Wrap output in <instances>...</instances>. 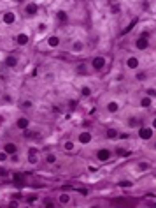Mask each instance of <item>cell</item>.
<instances>
[{
    "label": "cell",
    "instance_id": "cell-1",
    "mask_svg": "<svg viewBox=\"0 0 156 208\" xmlns=\"http://www.w3.org/2000/svg\"><path fill=\"white\" fill-rule=\"evenodd\" d=\"M2 23H4V25H14V23H16V13H14V11H4V14H2Z\"/></svg>",
    "mask_w": 156,
    "mask_h": 208
},
{
    "label": "cell",
    "instance_id": "cell-2",
    "mask_svg": "<svg viewBox=\"0 0 156 208\" xmlns=\"http://www.w3.org/2000/svg\"><path fill=\"white\" fill-rule=\"evenodd\" d=\"M2 152H5L7 155H16L18 153V145L16 143H4Z\"/></svg>",
    "mask_w": 156,
    "mask_h": 208
},
{
    "label": "cell",
    "instance_id": "cell-3",
    "mask_svg": "<svg viewBox=\"0 0 156 208\" xmlns=\"http://www.w3.org/2000/svg\"><path fill=\"white\" fill-rule=\"evenodd\" d=\"M37 11H39V4H35V2H28V4H25V13H26L28 16L37 14Z\"/></svg>",
    "mask_w": 156,
    "mask_h": 208
},
{
    "label": "cell",
    "instance_id": "cell-4",
    "mask_svg": "<svg viewBox=\"0 0 156 208\" xmlns=\"http://www.w3.org/2000/svg\"><path fill=\"white\" fill-rule=\"evenodd\" d=\"M70 51H72L74 55H77V53H82V51H84V42H82L81 39L74 41V42H72V46H70Z\"/></svg>",
    "mask_w": 156,
    "mask_h": 208
},
{
    "label": "cell",
    "instance_id": "cell-5",
    "mask_svg": "<svg viewBox=\"0 0 156 208\" xmlns=\"http://www.w3.org/2000/svg\"><path fill=\"white\" fill-rule=\"evenodd\" d=\"M16 127H18L20 131H26V129L30 127V120H28L26 116H20V118L16 120Z\"/></svg>",
    "mask_w": 156,
    "mask_h": 208
},
{
    "label": "cell",
    "instance_id": "cell-6",
    "mask_svg": "<svg viewBox=\"0 0 156 208\" xmlns=\"http://www.w3.org/2000/svg\"><path fill=\"white\" fill-rule=\"evenodd\" d=\"M77 139H79V143H81V145H88V143H91V132L82 131V132H79Z\"/></svg>",
    "mask_w": 156,
    "mask_h": 208
},
{
    "label": "cell",
    "instance_id": "cell-7",
    "mask_svg": "<svg viewBox=\"0 0 156 208\" xmlns=\"http://www.w3.org/2000/svg\"><path fill=\"white\" fill-rule=\"evenodd\" d=\"M105 62H107V60H105L104 57H95L93 60H91V65H93L97 71H100V69H104V67H105Z\"/></svg>",
    "mask_w": 156,
    "mask_h": 208
},
{
    "label": "cell",
    "instance_id": "cell-8",
    "mask_svg": "<svg viewBox=\"0 0 156 208\" xmlns=\"http://www.w3.org/2000/svg\"><path fill=\"white\" fill-rule=\"evenodd\" d=\"M28 41H30V36L26 32H21V34H18V37H16V44L18 46H26Z\"/></svg>",
    "mask_w": 156,
    "mask_h": 208
},
{
    "label": "cell",
    "instance_id": "cell-9",
    "mask_svg": "<svg viewBox=\"0 0 156 208\" xmlns=\"http://www.w3.org/2000/svg\"><path fill=\"white\" fill-rule=\"evenodd\" d=\"M139 136H140L142 139H151V138H153V127H142V129L139 131Z\"/></svg>",
    "mask_w": 156,
    "mask_h": 208
},
{
    "label": "cell",
    "instance_id": "cell-10",
    "mask_svg": "<svg viewBox=\"0 0 156 208\" xmlns=\"http://www.w3.org/2000/svg\"><path fill=\"white\" fill-rule=\"evenodd\" d=\"M139 58L137 57H128L126 58V67L128 69H132V71H135V69H139Z\"/></svg>",
    "mask_w": 156,
    "mask_h": 208
},
{
    "label": "cell",
    "instance_id": "cell-11",
    "mask_svg": "<svg viewBox=\"0 0 156 208\" xmlns=\"http://www.w3.org/2000/svg\"><path fill=\"white\" fill-rule=\"evenodd\" d=\"M97 159H98V161H102V162H104V161H109V159H111V152L107 150V148L98 150L97 152Z\"/></svg>",
    "mask_w": 156,
    "mask_h": 208
},
{
    "label": "cell",
    "instance_id": "cell-12",
    "mask_svg": "<svg viewBox=\"0 0 156 208\" xmlns=\"http://www.w3.org/2000/svg\"><path fill=\"white\" fill-rule=\"evenodd\" d=\"M149 170H151V164L147 161H140L137 164V173H146V171H149Z\"/></svg>",
    "mask_w": 156,
    "mask_h": 208
},
{
    "label": "cell",
    "instance_id": "cell-13",
    "mask_svg": "<svg viewBox=\"0 0 156 208\" xmlns=\"http://www.w3.org/2000/svg\"><path fill=\"white\" fill-rule=\"evenodd\" d=\"M107 111L109 113H117L119 111V102L117 101H109L107 102Z\"/></svg>",
    "mask_w": 156,
    "mask_h": 208
},
{
    "label": "cell",
    "instance_id": "cell-14",
    "mask_svg": "<svg viewBox=\"0 0 156 208\" xmlns=\"http://www.w3.org/2000/svg\"><path fill=\"white\" fill-rule=\"evenodd\" d=\"M135 46H137V50H146V48L149 46V41L146 37H140V39L135 41Z\"/></svg>",
    "mask_w": 156,
    "mask_h": 208
},
{
    "label": "cell",
    "instance_id": "cell-15",
    "mask_svg": "<svg viewBox=\"0 0 156 208\" xmlns=\"http://www.w3.org/2000/svg\"><path fill=\"white\" fill-rule=\"evenodd\" d=\"M58 201L61 205H69L70 201H72V198H70V194H67V192H61L58 196Z\"/></svg>",
    "mask_w": 156,
    "mask_h": 208
},
{
    "label": "cell",
    "instance_id": "cell-16",
    "mask_svg": "<svg viewBox=\"0 0 156 208\" xmlns=\"http://www.w3.org/2000/svg\"><path fill=\"white\" fill-rule=\"evenodd\" d=\"M58 44H60L58 36H51V37H47V46H49V48H56Z\"/></svg>",
    "mask_w": 156,
    "mask_h": 208
},
{
    "label": "cell",
    "instance_id": "cell-17",
    "mask_svg": "<svg viewBox=\"0 0 156 208\" xmlns=\"http://www.w3.org/2000/svg\"><path fill=\"white\" fill-rule=\"evenodd\" d=\"M18 65V58L16 57H7L5 58V67H16Z\"/></svg>",
    "mask_w": 156,
    "mask_h": 208
},
{
    "label": "cell",
    "instance_id": "cell-18",
    "mask_svg": "<svg viewBox=\"0 0 156 208\" xmlns=\"http://www.w3.org/2000/svg\"><path fill=\"white\" fill-rule=\"evenodd\" d=\"M151 104H153V101H151L149 95H146V97L140 99V106H142V108H151Z\"/></svg>",
    "mask_w": 156,
    "mask_h": 208
},
{
    "label": "cell",
    "instance_id": "cell-19",
    "mask_svg": "<svg viewBox=\"0 0 156 208\" xmlns=\"http://www.w3.org/2000/svg\"><path fill=\"white\" fill-rule=\"evenodd\" d=\"M74 148H76L74 141H65V143H63V150L65 152H74Z\"/></svg>",
    "mask_w": 156,
    "mask_h": 208
},
{
    "label": "cell",
    "instance_id": "cell-20",
    "mask_svg": "<svg viewBox=\"0 0 156 208\" xmlns=\"http://www.w3.org/2000/svg\"><path fill=\"white\" fill-rule=\"evenodd\" d=\"M117 136H119V134H117L116 129H107V138H109V139H116Z\"/></svg>",
    "mask_w": 156,
    "mask_h": 208
},
{
    "label": "cell",
    "instance_id": "cell-21",
    "mask_svg": "<svg viewBox=\"0 0 156 208\" xmlns=\"http://www.w3.org/2000/svg\"><path fill=\"white\" fill-rule=\"evenodd\" d=\"M46 162H47V164H55V162H56V155H55V153H47V155H46Z\"/></svg>",
    "mask_w": 156,
    "mask_h": 208
},
{
    "label": "cell",
    "instance_id": "cell-22",
    "mask_svg": "<svg viewBox=\"0 0 156 208\" xmlns=\"http://www.w3.org/2000/svg\"><path fill=\"white\" fill-rule=\"evenodd\" d=\"M81 95H82V97H90V95H91V88H90V87H82V88H81Z\"/></svg>",
    "mask_w": 156,
    "mask_h": 208
},
{
    "label": "cell",
    "instance_id": "cell-23",
    "mask_svg": "<svg viewBox=\"0 0 156 208\" xmlns=\"http://www.w3.org/2000/svg\"><path fill=\"white\" fill-rule=\"evenodd\" d=\"M28 161H30L32 164H37V162H39V157H37V153H30V157H28Z\"/></svg>",
    "mask_w": 156,
    "mask_h": 208
},
{
    "label": "cell",
    "instance_id": "cell-24",
    "mask_svg": "<svg viewBox=\"0 0 156 208\" xmlns=\"http://www.w3.org/2000/svg\"><path fill=\"white\" fill-rule=\"evenodd\" d=\"M32 106H34V104H32V101H23V102H21V108H26V110H30Z\"/></svg>",
    "mask_w": 156,
    "mask_h": 208
},
{
    "label": "cell",
    "instance_id": "cell-25",
    "mask_svg": "<svg viewBox=\"0 0 156 208\" xmlns=\"http://www.w3.org/2000/svg\"><path fill=\"white\" fill-rule=\"evenodd\" d=\"M56 16H58L60 21H65V19H67V14H65L63 11H58V13H56Z\"/></svg>",
    "mask_w": 156,
    "mask_h": 208
},
{
    "label": "cell",
    "instance_id": "cell-26",
    "mask_svg": "<svg viewBox=\"0 0 156 208\" xmlns=\"http://www.w3.org/2000/svg\"><path fill=\"white\" fill-rule=\"evenodd\" d=\"M133 185V182H128V180H125V182H119V187H132Z\"/></svg>",
    "mask_w": 156,
    "mask_h": 208
},
{
    "label": "cell",
    "instance_id": "cell-27",
    "mask_svg": "<svg viewBox=\"0 0 156 208\" xmlns=\"http://www.w3.org/2000/svg\"><path fill=\"white\" fill-rule=\"evenodd\" d=\"M117 155H121V157H128V155H130V152H128V150H117Z\"/></svg>",
    "mask_w": 156,
    "mask_h": 208
},
{
    "label": "cell",
    "instance_id": "cell-28",
    "mask_svg": "<svg viewBox=\"0 0 156 208\" xmlns=\"http://www.w3.org/2000/svg\"><path fill=\"white\" fill-rule=\"evenodd\" d=\"M146 76H147L146 73H137V76H135V78L139 79V81H142V79H146Z\"/></svg>",
    "mask_w": 156,
    "mask_h": 208
},
{
    "label": "cell",
    "instance_id": "cell-29",
    "mask_svg": "<svg viewBox=\"0 0 156 208\" xmlns=\"http://www.w3.org/2000/svg\"><path fill=\"white\" fill-rule=\"evenodd\" d=\"M128 125H130V127H135V125H137V120H135V118H130V120H128Z\"/></svg>",
    "mask_w": 156,
    "mask_h": 208
},
{
    "label": "cell",
    "instance_id": "cell-30",
    "mask_svg": "<svg viewBox=\"0 0 156 208\" xmlns=\"http://www.w3.org/2000/svg\"><path fill=\"white\" fill-rule=\"evenodd\" d=\"M0 159H2V162H5V161H7V153L2 152V153H0Z\"/></svg>",
    "mask_w": 156,
    "mask_h": 208
},
{
    "label": "cell",
    "instance_id": "cell-31",
    "mask_svg": "<svg viewBox=\"0 0 156 208\" xmlns=\"http://www.w3.org/2000/svg\"><path fill=\"white\" fill-rule=\"evenodd\" d=\"M147 95H149V97L156 95V90H155V88H149V90H147Z\"/></svg>",
    "mask_w": 156,
    "mask_h": 208
},
{
    "label": "cell",
    "instance_id": "cell-32",
    "mask_svg": "<svg viewBox=\"0 0 156 208\" xmlns=\"http://www.w3.org/2000/svg\"><path fill=\"white\" fill-rule=\"evenodd\" d=\"M79 194L81 196H88V189H79Z\"/></svg>",
    "mask_w": 156,
    "mask_h": 208
},
{
    "label": "cell",
    "instance_id": "cell-33",
    "mask_svg": "<svg viewBox=\"0 0 156 208\" xmlns=\"http://www.w3.org/2000/svg\"><path fill=\"white\" fill-rule=\"evenodd\" d=\"M46 208H55V203H46Z\"/></svg>",
    "mask_w": 156,
    "mask_h": 208
},
{
    "label": "cell",
    "instance_id": "cell-34",
    "mask_svg": "<svg viewBox=\"0 0 156 208\" xmlns=\"http://www.w3.org/2000/svg\"><path fill=\"white\" fill-rule=\"evenodd\" d=\"M151 127H153V129H156V118H153V122H151Z\"/></svg>",
    "mask_w": 156,
    "mask_h": 208
}]
</instances>
